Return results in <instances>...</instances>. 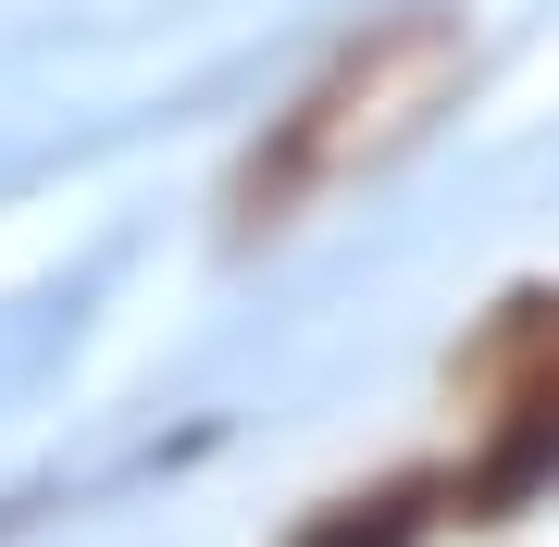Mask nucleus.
Here are the masks:
<instances>
[{
  "label": "nucleus",
  "mask_w": 559,
  "mask_h": 547,
  "mask_svg": "<svg viewBox=\"0 0 559 547\" xmlns=\"http://www.w3.org/2000/svg\"><path fill=\"white\" fill-rule=\"evenodd\" d=\"M460 87H473V38H460L448 0H411V13H373L360 38H336L311 62V87L249 138L237 187H224V237H274L311 200H336L348 175H373L399 138H423Z\"/></svg>",
  "instance_id": "f257e3e1"
},
{
  "label": "nucleus",
  "mask_w": 559,
  "mask_h": 547,
  "mask_svg": "<svg viewBox=\"0 0 559 547\" xmlns=\"http://www.w3.org/2000/svg\"><path fill=\"white\" fill-rule=\"evenodd\" d=\"M473 399L485 411H559V286H522L498 324L473 336Z\"/></svg>",
  "instance_id": "f03ea898"
},
{
  "label": "nucleus",
  "mask_w": 559,
  "mask_h": 547,
  "mask_svg": "<svg viewBox=\"0 0 559 547\" xmlns=\"http://www.w3.org/2000/svg\"><path fill=\"white\" fill-rule=\"evenodd\" d=\"M436 510H448L436 473H373L360 498H323L286 547H423V535H436Z\"/></svg>",
  "instance_id": "7ed1b4c3"
},
{
  "label": "nucleus",
  "mask_w": 559,
  "mask_h": 547,
  "mask_svg": "<svg viewBox=\"0 0 559 547\" xmlns=\"http://www.w3.org/2000/svg\"><path fill=\"white\" fill-rule=\"evenodd\" d=\"M559 486V411H498V436H485V461L460 473V510H522Z\"/></svg>",
  "instance_id": "20e7f679"
}]
</instances>
